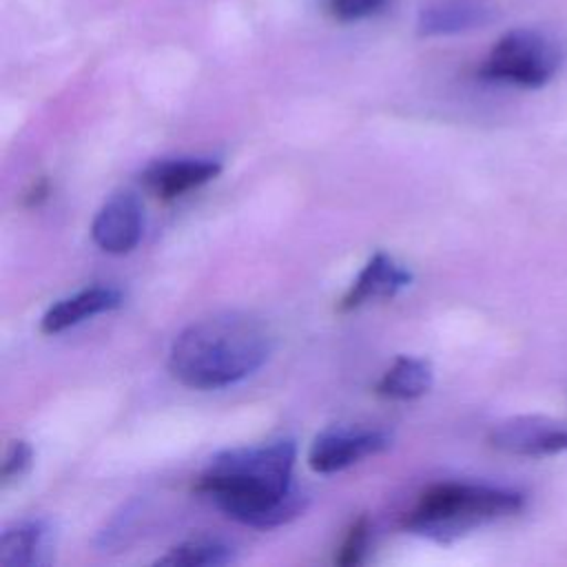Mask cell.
<instances>
[{"label": "cell", "mask_w": 567, "mask_h": 567, "mask_svg": "<svg viewBox=\"0 0 567 567\" xmlns=\"http://www.w3.org/2000/svg\"><path fill=\"white\" fill-rule=\"evenodd\" d=\"M297 445L275 439L215 454L193 489L208 496L228 518L275 529L303 514L308 496L292 483Z\"/></svg>", "instance_id": "6da1fadb"}, {"label": "cell", "mask_w": 567, "mask_h": 567, "mask_svg": "<svg viewBox=\"0 0 567 567\" xmlns=\"http://www.w3.org/2000/svg\"><path fill=\"white\" fill-rule=\"evenodd\" d=\"M272 350L268 328L244 312H224L184 328L168 352L171 374L190 390H219L259 370Z\"/></svg>", "instance_id": "7a4b0ae2"}, {"label": "cell", "mask_w": 567, "mask_h": 567, "mask_svg": "<svg viewBox=\"0 0 567 567\" xmlns=\"http://www.w3.org/2000/svg\"><path fill=\"white\" fill-rule=\"evenodd\" d=\"M525 507V496L509 487L447 481L427 487L405 514L403 527L436 543H452L467 532L514 516Z\"/></svg>", "instance_id": "3957f363"}, {"label": "cell", "mask_w": 567, "mask_h": 567, "mask_svg": "<svg viewBox=\"0 0 567 567\" xmlns=\"http://www.w3.org/2000/svg\"><path fill=\"white\" fill-rule=\"evenodd\" d=\"M560 66V51L551 38L534 29L507 31L489 51L478 75L523 89L545 86Z\"/></svg>", "instance_id": "277c9868"}, {"label": "cell", "mask_w": 567, "mask_h": 567, "mask_svg": "<svg viewBox=\"0 0 567 567\" xmlns=\"http://www.w3.org/2000/svg\"><path fill=\"white\" fill-rule=\"evenodd\" d=\"M392 445V432L365 425H332L319 432L308 450V465L319 474L341 472Z\"/></svg>", "instance_id": "5b68a950"}, {"label": "cell", "mask_w": 567, "mask_h": 567, "mask_svg": "<svg viewBox=\"0 0 567 567\" xmlns=\"http://www.w3.org/2000/svg\"><path fill=\"white\" fill-rule=\"evenodd\" d=\"M487 441L494 450L512 456H554L567 452V425L549 416L520 414L496 423Z\"/></svg>", "instance_id": "8992f818"}, {"label": "cell", "mask_w": 567, "mask_h": 567, "mask_svg": "<svg viewBox=\"0 0 567 567\" xmlns=\"http://www.w3.org/2000/svg\"><path fill=\"white\" fill-rule=\"evenodd\" d=\"M144 230V208L135 193L122 190L111 195L91 221L93 241L109 255L131 252Z\"/></svg>", "instance_id": "52a82bcc"}, {"label": "cell", "mask_w": 567, "mask_h": 567, "mask_svg": "<svg viewBox=\"0 0 567 567\" xmlns=\"http://www.w3.org/2000/svg\"><path fill=\"white\" fill-rule=\"evenodd\" d=\"M412 272L388 252H374L339 299L337 310L350 312L377 299H392L399 290L410 286Z\"/></svg>", "instance_id": "ba28073f"}, {"label": "cell", "mask_w": 567, "mask_h": 567, "mask_svg": "<svg viewBox=\"0 0 567 567\" xmlns=\"http://www.w3.org/2000/svg\"><path fill=\"white\" fill-rule=\"evenodd\" d=\"M221 171L217 159L208 157H179V159H162L153 162L142 179L159 199H175L184 193L215 179Z\"/></svg>", "instance_id": "9c48e42d"}, {"label": "cell", "mask_w": 567, "mask_h": 567, "mask_svg": "<svg viewBox=\"0 0 567 567\" xmlns=\"http://www.w3.org/2000/svg\"><path fill=\"white\" fill-rule=\"evenodd\" d=\"M124 295L115 286H91L64 299H58L40 319L44 334H58L71 326H78L95 315L120 308Z\"/></svg>", "instance_id": "30bf717a"}, {"label": "cell", "mask_w": 567, "mask_h": 567, "mask_svg": "<svg viewBox=\"0 0 567 567\" xmlns=\"http://www.w3.org/2000/svg\"><path fill=\"white\" fill-rule=\"evenodd\" d=\"M496 16V0H432L421 9L419 33H458L487 24Z\"/></svg>", "instance_id": "8fae6325"}, {"label": "cell", "mask_w": 567, "mask_h": 567, "mask_svg": "<svg viewBox=\"0 0 567 567\" xmlns=\"http://www.w3.org/2000/svg\"><path fill=\"white\" fill-rule=\"evenodd\" d=\"M53 554V527L44 518L22 520L7 527L0 536L2 567L47 565Z\"/></svg>", "instance_id": "7c38bea8"}, {"label": "cell", "mask_w": 567, "mask_h": 567, "mask_svg": "<svg viewBox=\"0 0 567 567\" xmlns=\"http://www.w3.org/2000/svg\"><path fill=\"white\" fill-rule=\"evenodd\" d=\"M432 381H434V370L427 359L401 354L377 381L374 392L383 399L412 401L423 396L432 388Z\"/></svg>", "instance_id": "4fadbf2b"}, {"label": "cell", "mask_w": 567, "mask_h": 567, "mask_svg": "<svg viewBox=\"0 0 567 567\" xmlns=\"http://www.w3.org/2000/svg\"><path fill=\"white\" fill-rule=\"evenodd\" d=\"M235 549L219 538H188L179 545H173L164 556L155 560V565H173V567H219L235 563Z\"/></svg>", "instance_id": "5bb4252c"}, {"label": "cell", "mask_w": 567, "mask_h": 567, "mask_svg": "<svg viewBox=\"0 0 567 567\" xmlns=\"http://www.w3.org/2000/svg\"><path fill=\"white\" fill-rule=\"evenodd\" d=\"M368 538H370V523L368 516H359L352 520V525L346 532V538L334 556V563L341 567H352L363 560V554L368 549Z\"/></svg>", "instance_id": "9a60e30c"}, {"label": "cell", "mask_w": 567, "mask_h": 567, "mask_svg": "<svg viewBox=\"0 0 567 567\" xmlns=\"http://www.w3.org/2000/svg\"><path fill=\"white\" fill-rule=\"evenodd\" d=\"M31 463H33V447L22 439L11 441L9 447L4 450V458H2V467H0L2 485L20 481L29 472Z\"/></svg>", "instance_id": "2e32d148"}, {"label": "cell", "mask_w": 567, "mask_h": 567, "mask_svg": "<svg viewBox=\"0 0 567 567\" xmlns=\"http://www.w3.org/2000/svg\"><path fill=\"white\" fill-rule=\"evenodd\" d=\"M383 4V0H328V9L337 20H359L370 16Z\"/></svg>", "instance_id": "e0dca14e"}, {"label": "cell", "mask_w": 567, "mask_h": 567, "mask_svg": "<svg viewBox=\"0 0 567 567\" xmlns=\"http://www.w3.org/2000/svg\"><path fill=\"white\" fill-rule=\"evenodd\" d=\"M49 190H51L49 179L40 175V177H35V179L29 184V188L24 190V195H22V204H24L27 208L40 206V204L49 197Z\"/></svg>", "instance_id": "ac0fdd59"}]
</instances>
